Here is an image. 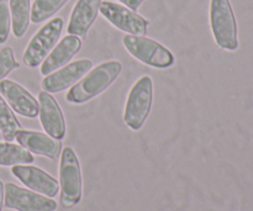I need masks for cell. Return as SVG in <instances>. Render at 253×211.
Segmentation results:
<instances>
[{
  "label": "cell",
  "mask_w": 253,
  "mask_h": 211,
  "mask_svg": "<svg viewBox=\"0 0 253 211\" xmlns=\"http://www.w3.org/2000/svg\"><path fill=\"white\" fill-rule=\"evenodd\" d=\"M152 100V78L150 76H142L131 88L124 111V121L131 130H141L151 113Z\"/></svg>",
  "instance_id": "277c9868"
},
{
  "label": "cell",
  "mask_w": 253,
  "mask_h": 211,
  "mask_svg": "<svg viewBox=\"0 0 253 211\" xmlns=\"http://www.w3.org/2000/svg\"><path fill=\"white\" fill-rule=\"evenodd\" d=\"M81 48L82 40L78 36L68 35L63 37L41 63V74L47 76L68 64V62H71V59L81 51Z\"/></svg>",
  "instance_id": "5bb4252c"
},
{
  "label": "cell",
  "mask_w": 253,
  "mask_h": 211,
  "mask_svg": "<svg viewBox=\"0 0 253 211\" xmlns=\"http://www.w3.org/2000/svg\"><path fill=\"white\" fill-rule=\"evenodd\" d=\"M59 202L62 208L71 209L79 204L83 194V178L79 158L72 147L61 152L59 162Z\"/></svg>",
  "instance_id": "7a4b0ae2"
},
{
  "label": "cell",
  "mask_w": 253,
  "mask_h": 211,
  "mask_svg": "<svg viewBox=\"0 0 253 211\" xmlns=\"http://www.w3.org/2000/svg\"><path fill=\"white\" fill-rule=\"evenodd\" d=\"M63 30V19L54 17L34 35L25 49L22 61L30 68L40 66L53 49Z\"/></svg>",
  "instance_id": "8992f818"
},
{
  "label": "cell",
  "mask_w": 253,
  "mask_h": 211,
  "mask_svg": "<svg viewBox=\"0 0 253 211\" xmlns=\"http://www.w3.org/2000/svg\"><path fill=\"white\" fill-rule=\"evenodd\" d=\"M4 205L15 211H56L57 203L31 189L17 187L14 183L4 185Z\"/></svg>",
  "instance_id": "52a82bcc"
},
{
  "label": "cell",
  "mask_w": 253,
  "mask_h": 211,
  "mask_svg": "<svg viewBox=\"0 0 253 211\" xmlns=\"http://www.w3.org/2000/svg\"><path fill=\"white\" fill-rule=\"evenodd\" d=\"M10 9L9 0H0V44L6 42L10 34Z\"/></svg>",
  "instance_id": "44dd1931"
},
{
  "label": "cell",
  "mask_w": 253,
  "mask_h": 211,
  "mask_svg": "<svg viewBox=\"0 0 253 211\" xmlns=\"http://www.w3.org/2000/svg\"><path fill=\"white\" fill-rule=\"evenodd\" d=\"M119 1L123 2V4L125 5V6H127L128 9L133 10V11H137V9L141 6L143 0H119Z\"/></svg>",
  "instance_id": "7402d4cb"
},
{
  "label": "cell",
  "mask_w": 253,
  "mask_h": 211,
  "mask_svg": "<svg viewBox=\"0 0 253 211\" xmlns=\"http://www.w3.org/2000/svg\"><path fill=\"white\" fill-rule=\"evenodd\" d=\"M12 32L15 37H22L29 29L31 19L30 0H9Z\"/></svg>",
  "instance_id": "2e32d148"
},
{
  "label": "cell",
  "mask_w": 253,
  "mask_h": 211,
  "mask_svg": "<svg viewBox=\"0 0 253 211\" xmlns=\"http://www.w3.org/2000/svg\"><path fill=\"white\" fill-rule=\"evenodd\" d=\"M11 173L25 187L48 198H54L59 192V183L43 169L30 165L12 166Z\"/></svg>",
  "instance_id": "30bf717a"
},
{
  "label": "cell",
  "mask_w": 253,
  "mask_h": 211,
  "mask_svg": "<svg viewBox=\"0 0 253 211\" xmlns=\"http://www.w3.org/2000/svg\"><path fill=\"white\" fill-rule=\"evenodd\" d=\"M15 140L29 152L37 156H43L52 161L58 160L62 152L61 141L39 131L20 130L15 136Z\"/></svg>",
  "instance_id": "4fadbf2b"
},
{
  "label": "cell",
  "mask_w": 253,
  "mask_h": 211,
  "mask_svg": "<svg viewBox=\"0 0 253 211\" xmlns=\"http://www.w3.org/2000/svg\"><path fill=\"white\" fill-rule=\"evenodd\" d=\"M35 161L31 152L20 145L0 142V166L10 167L17 165H31Z\"/></svg>",
  "instance_id": "e0dca14e"
},
{
  "label": "cell",
  "mask_w": 253,
  "mask_h": 211,
  "mask_svg": "<svg viewBox=\"0 0 253 211\" xmlns=\"http://www.w3.org/2000/svg\"><path fill=\"white\" fill-rule=\"evenodd\" d=\"M101 0H78L72 10L67 32L78 37H85L99 14Z\"/></svg>",
  "instance_id": "9a60e30c"
},
{
  "label": "cell",
  "mask_w": 253,
  "mask_h": 211,
  "mask_svg": "<svg viewBox=\"0 0 253 211\" xmlns=\"http://www.w3.org/2000/svg\"><path fill=\"white\" fill-rule=\"evenodd\" d=\"M123 43L131 56L152 68H169L175 62L170 49L156 40L148 39L146 36L125 35Z\"/></svg>",
  "instance_id": "5b68a950"
},
{
  "label": "cell",
  "mask_w": 253,
  "mask_h": 211,
  "mask_svg": "<svg viewBox=\"0 0 253 211\" xmlns=\"http://www.w3.org/2000/svg\"><path fill=\"white\" fill-rule=\"evenodd\" d=\"M20 130L21 124L19 123L9 104L0 95V132L2 133V137L6 142H11Z\"/></svg>",
  "instance_id": "ac0fdd59"
},
{
  "label": "cell",
  "mask_w": 253,
  "mask_h": 211,
  "mask_svg": "<svg viewBox=\"0 0 253 211\" xmlns=\"http://www.w3.org/2000/svg\"><path fill=\"white\" fill-rule=\"evenodd\" d=\"M4 207V183L0 180V211H2Z\"/></svg>",
  "instance_id": "603a6c76"
},
{
  "label": "cell",
  "mask_w": 253,
  "mask_h": 211,
  "mask_svg": "<svg viewBox=\"0 0 253 211\" xmlns=\"http://www.w3.org/2000/svg\"><path fill=\"white\" fill-rule=\"evenodd\" d=\"M93 67V62L90 59H79V61L71 62L62 68L57 69V72L44 76L41 82V88L47 93H59L66 90L69 86H73L77 82L81 81Z\"/></svg>",
  "instance_id": "9c48e42d"
},
{
  "label": "cell",
  "mask_w": 253,
  "mask_h": 211,
  "mask_svg": "<svg viewBox=\"0 0 253 211\" xmlns=\"http://www.w3.org/2000/svg\"><path fill=\"white\" fill-rule=\"evenodd\" d=\"M123 71L119 61H108L89 71L83 78L77 82L66 95L69 104H84L100 95L116 81Z\"/></svg>",
  "instance_id": "6da1fadb"
},
{
  "label": "cell",
  "mask_w": 253,
  "mask_h": 211,
  "mask_svg": "<svg viewBox=\"0 0 253 211\" xmlns=\"http://www.w3.org/2000/svg\"><path fill=\"white\" fill-rule=\"evenodd\" d=\"M68 0H35L31 6V21L40 24L53 16L58 10L64 6Z\"/></svg>",
  "instance_id": "d6986e66"
},
{
  "label": "cell",
  "mask_w": 253,
  "mask_h": 211,
  "mask_svg": "<svg viewBox=\"0 0 253 211\" xmlns=\"http://www.w3.org/2000/svg\"><path fill=\"white\" fill-rule=\"evenodd\" d=\"M210 26L217 46L226 51L239 48L237 22L230 0H211Z\"/></svg>",
  "instance_id": "3957f363"
},
{
  "label": "cell",
  "mask_w": 253,
  "mask_h": 211,
  "mask_svg": "<svg viewBox=\"0 0 253 211\" xmlns=\"http://www.w3.org/2000/svg\"><path fill=\"white\" fill-rule=\"evenodd\" d=\"M0 95L19 115L29 119H34L39 115V101L16 82L2 79L0 82Z\"/></svg>",
  "instance_id": "8fae6325"
},
{
  "label": "cell",
  "mask_w": 253,
  "mask_h": 211,
  "mask_svg": "<svg viewBox=\"0 0 253 211\" xmlns=\"http://www.w3.org/2000/svg\"><path fill=\"white\" fill-rule=\"evenodd\" d=\"M2 140H4V137H2V133L1 132H0V142H1V141Z\"/></svg>",
  "instance_id": "cb8c5ba5"
},
{
  "label": "cell",
  "mask_w": 253,
  "mask_h": 211,
  "mask_svg": "<svg viewBox=\"0 0 253 211\" xmlns=\"http://www.w3.org/2000/svg\"><path fill=\"white\" fill-rule=\"evenodd\" d=\"M99 11L113 26L121 31L137 36H145L147 34V20L125 5L105 0L100 2Z\"/></svg>",
  "instance_id": "ba28073f"
},
{
  "label": "cell",
  "mask_w": 253,
  "mask_h": 211,
  "mask_svg": "<svg viewBox=\"0 0 253 211\" xmlns=\"http://www.w3.org/2000/svg\"><path fill=\"white\" fill-rule=\"evenodd\" d=\"M19 67L20 63L15 59L11 47H4L0 49V82Z\"/></svg>",
  "instance_id": "ffe728a7"
},
{
  "label": "cell",
  "mask_w": 253,
  "mask_h": 211,
  "mask_svg": "<svg viewBox=\"0 0 253 211\" xmlns=\"http://www.w3.org/2000/svg\"><path fill=\"white\" fill-rule=\"evenodd\" d=\"M39 116L47 135L56 140H63L66 136V120L56 99L47 91L39 94Z\"/></svg>",
  "instance_id": "7c38bea8"
}]
</instances>
